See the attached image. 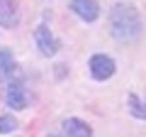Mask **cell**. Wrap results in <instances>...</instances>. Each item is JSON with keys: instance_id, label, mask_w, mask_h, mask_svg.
Here are the masks:
<instances>
[{"instance_id": "6da1fadb", "label": "cell", "mask_w": 146, "mask_h": 137, "mask_svg": "<svg viewBox=\"0 0 146 137\" xmlns=\"http://www.w3.org/2000/svg\"><path fill=\"white\" fill-rule=\"evenodd\" d=\"M107 25H110V34L117 42H134V39L141 37V32H144L141 12L131 3H115V5L110 7Z\"/></svg>"}, {"instance_id": "7a4b0ae2", "label": "cell", "mask_w": 146, "mask_h": 137, "mask_svg": "<svg viewBox=\"0 0 146 137\" xmlns=\"http://www.w3.org/2000/svg\"><path fill=\"white\" fill-rule=\"evenodd\" d=\"M88 71H90V76H93L95 81H107V79L115 76L117 64H115V59L107 56V54H93L90 61H88Z\"/></svg>"}, {"instance_id": "3957f363", "label": "cell", "mask_w": 146, "mask_h": 137, "mask_svg": "<svg viewBox=\"0 0 146 137\" xmlns=\"http://www.w3.org/2000/svg\"><path fill=\"white\" fill-rule=\"evenodd\" d=\"M34 42H36V47H39V54H42V56H54V54H58V49H61L58 37L46 25H39L34 30Z\"/></svg>"}, {"instance_id": "277c9868", "label": "cell", "mask_w": 146, "mask_h": 137, "mask_svg": "<svg viewBox=\"0 0 146 137\" xmlns=\"http://www.w3.org/2000/svg\"><path fill=\"white\" fill-rule=\"evenodd\" d=\"M73 15H78L83 22H95L100 17V5L98 0H68Z\"/></svg>"}, {"instance_id": "5b68a950", "label": "cell", "mask_w": 146, "mask_h": 137, "mask_svg": "<svg viewBox=\"0 0 146 137\" xmlns=\"http://www.w3.org/2000/svg\"><path fill=\"white\" fill-rule=\"evenodd\" d=\"M5 100H7V105H10L12 110H25V108L29 105L32 95L22 83H10L7 91H5Z\"/></svg>"}, {"instance_id": "8992f818", "label": "cell", "mask_w": 146, "mask_h": 137, "mask_svg": "<svg viewBox=\"0 0 146 137\" xmlns=\"http://www.w3.org/2000/svg\"><path fill=\"white\" fill-rule=\"evenodd\" d=\"M20 25V7H17V0H0V27H12Z\"/></svg>"}, {"instance_id": "52a82bcc", "label": "cell", "mask_w": 146, "mask_h": 137, "mask_svg": "<svg viewBox=\"0 0 146 137\" xmlns=\"http://www.w3.org/2000/svg\"><path fill=\"white\" fill-rule=\"evenodd\" d=\"M63 132H66V137H93V127L88 122H83L80 118H66Z\"/></svg>"}, {"instance_id": "ba28073f", "label": "cell", "mask_w": 146, "mask_h": 137, "mask_svg": "<svg viewBox=\"0 0 146 137\" xmlns=\"http://www.w3.org/2000/svg\"><path fill=\"white\" fill-rule=\"evenodd\" d=\"M12 68H15V59H12L10 49H3V47H0V79H5Z\"/></svg>"}, {"instance_id": "9c48e42d", "label": "cell", "mask_w": 146, "mask_h": 137, "mask_svg": "<svg viewBox=\"0 0 146 137\" xmlns=\"http://www.w3.org/2000/svg\"><path fill=\"white\" fill-rule=\"evenodd\" d=\"M127 103H129L127 108H129V113H131V115H136V118H141V120H146V103H141V100L136 98L134 93H129V95H127Z\"/></svg>"}, {"instance_id": "30bf717a", "label": "cell", "mask_w": 146, "mask_h": 137, "mask_svg": "<svg viewBox=\"0 0 146 137\" xmlns=\"http://www.w3.org/2000/svg\"><path fill=\"white\" fill-rule=\"evenodd\" d=\"M17 130V120L10 115H0V135H5V132H15Z\"/></svg>"}, {"instance_id": "8fae6325", "label": "cell", "mask_w": 146, "mask_h": 137, "mask_svg": "<svg viewBox=\"0 0 146 137\" xmlns=\"http://www.w3.org/2000/svg\"><path fill=\"white\" fill-rule=\"evenodd\" d=\"M49 137H58V135H49Z\"/></svg>"}]
</instances>
